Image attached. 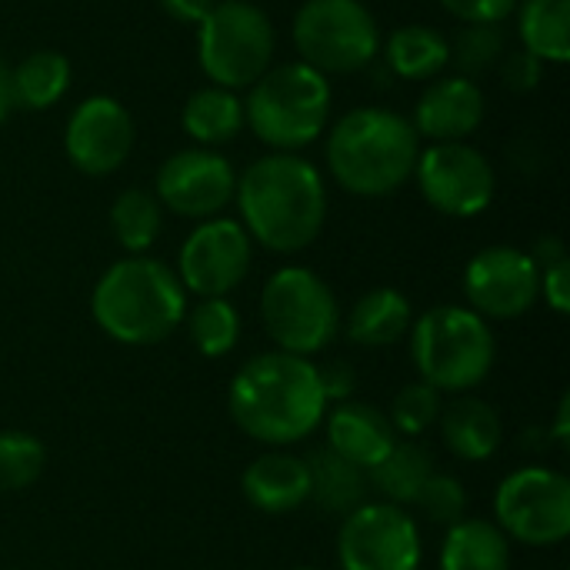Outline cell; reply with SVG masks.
Wrapping results in <instances>:
<instances>
[{"label":"cell","instance_id":"17","mask_svg":"<svg viewBox=\"0 0 570 570\" xmlns=\"http://www.w3.org/2000/svg\"><path fill=\"white\" fill-rule=\"evenodd\" d=\"M484 90L471 77H441L434 80L414 110V130L417 137H428L434 144H454L468 140L484 124Z\"/></svg>","mask_w":570,"mask_h":570},{"label":"cell","instance_id":"8","mask_svg":"<svg viewBox=\"0 0 570 570\" xmlns=\"http://www.w3.org/2000/svg\"><path fill=\"white\" fill-rule=\"evenodd\" d=\"M274 23L250 0H220L197 23V60L214 87H250L271 70Z\"/></svg>","mask_w":570,"mask_h":570},{"label":"cell","instance_id":"28","mask_svg":"<svg viewBox=\"0 0 570 570\" xmlns=\"http://www.w3.org/2000/svg\"><path fill=\"white\" fill-rule=\"evenodd\" d=\"M13 100L27 110H50L70 87V60L57 50H33L13 70Z\"/></svg>","mask_w":570,"mask_h":570},{"label":"cell","instance_id":"7","mask_svg":"<svg viewBox=\"0 0 570 570\" xmlns=\"http://www.w3.org/2000/svg\"><path fill=\"white\" fill-rule=\"evenodd\" d=\"M261 321L284 354H324L341 334V307L331 284L311 267H281L261 291Z\"/></svg>","mask_w":570,"mask_h":570},{"label":"cell","instance_id":"35","mask_svg":"<svg viewBox=\"0 0 570 570\" xmlns=\"http://www.w3.org/2000/svg\"><path fill=\"white\" fill-rule=\"evenodd\" d=\"M464 23H501L514 13L518 0H441Z\"/></svg>","mask_w":570,"mask_h":570},{"label":"cell","instance_id":"10","mask_svg":"<svg viewBox=\"0 0 570 570\" xmlns=\"http://www.w3.org/2000/svg\"><path fill=\"white\" fill-rule=\"evenodd\" d=\"M494 518L508 541L554 548L570 534V481L551 468H518L498 484Z\"/></svg>","mask_w":570,"mask_h":570},{"label":"cell","instance_id":"13","mask_svg":"<svg viewBox=\"0 0 570 570\" xmlns=\"http://www.w3.org/2000/svg\"><path fill=\"white\" fill-rule=\"evenodd\" d=\"M254 261V240L230 217L200 220L177 257V277L187 294L197 297H227L244 284Z\"/></svg>","mask_w":570,"mask_h":570},{"label":"cell","instance_id":"14","mask_svg":"<svg viewBox=\"0 0 570 570\" xmlns=\"http://www.w3.org/2000/svg\"><path fill=\"white\" fill-rule=\"evenodd\" d=\"M464 297L484 321L524 317L541 301V267L528 250L484 247L464 267Z\"/></svg>","mask_w":570,"mask_h":570},{"label":"cell","instance_id":"25","mask_svg":"<svg viewBox=\"0 0 570 570\" xmlns=\"http://www.w3.org/2000/svg\"><path fill=\"white\" fill-rule=\"evenodd\" d=\"M384 57L404 80H434L451 63V40L428 23H404L387 37Z\"/></svg>","mask_w":570,"mask_h":570},{"label":"cell","instance_id":"1","mask_svg":"<svg viewBox=\"0 0 570 570\" xmlns=\"http://www.w3.org/2000/svg\"><path fill=\"white\" fill-rule=\"evenodd\" d=\"M227 411L250 441L267 448H291L311 438L327 414L317 364L284 351L250 357L227 387Z\"/></svg>","mask_w":570,"mask_h":570},{"label":"cell","instance_id":"22","mask_svg":"<svg viewBox=\"0 0 570 570\" xmlns=\"http://www.w3.org/2000/svg\"><path fill=\"white\" fill-rule=\"evenodd\" d=\"M307 471H311V501L327 514L347 518L371 498L367 471L337 458L327 448L307 458Z\"/></svg>","mask_w":570,"mask_h":570},{"label":"cell","instance_id":"33","mask_svg":"<svg viewBox=\"0 0 570 570\" xmlns=\"http://www.w3.org/2000/svg\"><path fill=\"white\" fill-rule=\"evenodd\" d=\"M504 57V30L501 23H468L451 43V63L461 77H478L501 63Z\"/></svg>","mask_w":570,"mask_h":570},{"label":"cell","instance_id":"19","mask_svg":"<svg viewBox=\"0 0 570 570\" xmlns=\"http://www.w3.org/2000/svg\"><path fill=\"white\" fill-rule=\"evenodd\" d=\"M240 491L261 514H291L311 501V471L304 458L271 451L261 454L240 478Z\"/></svg>","mask_w":570,"mask_h":570},{"label":"cell","instance_id":"41","mask_svg":"<svg viewBox=\"0 0 570 570\" xmlns=\"http://www.w3.org/2000/svg\"><path fill=\"white\" fill-rule=\"evenodd\" d=\"M17 107V100H13V80H10V67L3 63V57H0V124L10 117V110Z\"/></svg>","mask_w":570,"mask_h":570},{"label":"cell","instance_id":"2","mask_svg":"<svg viewBox=\"0 0 570 570\" xmlns=\"http://www.w3.org/2000/svg\"><path fill=\"white\" fill-rule=\"evenodd\" d=\"M240 227L247 237L274 254H297L311 247L327 220V187L321 170L301 154L257 157L234 187Z\"/></svg>","mask_w":570,"mask_h":570},{"label":"cell","instance_id":"30","mask_svg":"<svg viewBox=\"0 0 570 570\" xmlns=\"http://www.w3.org/2000/svg\"><path fill=\"white\" fill-rule=\"evenodd\" d=\"M187 337L204 357H227L240 341V314L227 297H197L184 314Z\"/></svg>","mask_w":570,"mask_h":570},{"label":"cell","instance_id":"43","mask_svg":"<svg viewBox=\"0 0 570 570\" xmlns=\"http://www.w3.org/2000/svg\"><path fill=\"white\" fill-rule=\"evenodd\" d=\"M291 570H321V568H291Z\"/></svg>","mask_w":570,"mask_h":570},{"label":"cell","instance_id":"16","mask_svg":"<svg viewBox=\"0 0 570 570\" xmlns=\"http://www.w3.org/2000/svg\"><path fill=\"white\" fill-rule=\"evenodd\" d=\"M134 117L127 107L107 94L80 100L63 130V150L70 164L87 177H107L130 157Z\"/></svg>","mask_w":570,"mask_h":570},{"label":"cell","instance_id":"18","mask_svg":"<svg viewBox=\"0 0 570 570\" xmlns=\"http://www.w3.org/2000/svg\"><path fill=\"white\" fill-rule=\"evenodd\" d=\"M324 428H327V451L357 464L361 471L381 464L384 454L397 444L391 417L367 401H341L331 414H324Z\"/></svg>","mask_w":570,"mask_h":570},{"label":"cell","instance_id":"3","mask_svg":"<svg viewBox=\"0 0 570 570\" xmlns=\"http://www.w3.org/2000/svg\"><path fill=\"white\" fill-rule=\"evenodd\" d=\"M90 314L97 327L127 347H150L167 341L187 314V291L164 261L147 254L110 264L94 294Z\"/></svg>","mask_w":570,"mask_h":570},{"label":"cell","instance_id":"21","mask_svg":"<svg viewBox=\"0 0 570 570\" xmlns=\"http://www.w3.org/2000/svg\"><path fill=\"white\" fill-rule=\"evenodd\" d=\"M411 324H414L411 301L394 287H374L364 297H357V304L347 314L344 331L351 344L391 347L411 331Z\"/></svg>","mask_w":570,"mask_h":570},{"label":"cell","instance_id":"27","mask_svg":"<svg viewBox=\"0 0 570 570\" xmlns=\"http://www.w3.org/2000/svg\"><path fill=\"white\" fill-rule=\"evenodd\" d=\"M518 27L524 50L534 53L541 63H568L570 0H524Z\"/></svg>","mask_w":570,"mask_h":570},{"label":"cell","instance_id":"38","mask_svg":"<svg viewBox=\"0 0 570 570\" xmlns=\"http://www.w3.org/2000/svg\"><path fill=\"white\" fill-rule=\"evenodd\" d=\"M501 60H504L501 73H504V83L511 90H531V87H538V80H541V60L534 53L518 50V53H504Z\"/></svg>","mask_w":570,"mask_h":570},{"label":"cell","instance_id":"5","mask_svg":"<svg viewBox=\"0 0 570 570\" xmlns=\"http://www.w3.org/2000/svg\"><path fill=\"white\" fill-rule=\"evenodd\" d=\"M411 357L424 384L441 394H468L488 381L498 357L491 324L471 307L441 304L411 324Z\"/></svg>","mask_w":570,"mask_h":570},{"label":"cell","instance_id":"32","mask_svg":"<svg viewBox=\"0 0 570 570\" xmlns=\"http://www.w3.org/2000/svg\"><path fill=\"white\" fill-rule=\"evenodd\" d=\"M441 411H444V397L441 391H434L431 384L424 381H414V384H404L387 411L391 417V428L397 438H407V441H417L421 434H428L438 421H441Z\"/></svg>","mask_w":570,"mask_h":570},{"label":"cell","instance_id":"31","mask_svg":"<svg viewBox=\"0 0 570 570\" xmlns=\"http://www.w3.org/2000/svg\"><path fill=\"white\" fill-rule=\"evenodd\" d=\"M47 464L43 444L27 431H0V494L27 491Z\"/></svg>","mask_w":570,"mask_h":570},{"label":"cell","instance_id":"11","mask_svg":"<svg viewBox=\"0 0 570 570\" xmlns=\"http://www.w3.org/2000/svg\"><path fill=\"white\" fill-rule=\"evenodd\" d=\"M341 570H421L424 544L417 521L384 501H367L351 511L337 531Z\"/></svg>","mask_w":570,"mask_h":570},{"label":"cell","instance_id":"4","mask_svg":"<svg viewBox=\"0 0 570 570\" xmlns=\"http://www.w3.org/2000/svg\"><path fill=\"white\" fill-rule=\"evenodd\" d=\"M417 154L421 137L414 124L387 107H357L327 137L331 177L357 197L397 194L414 177Z\"/></svg>","mask_w":570,"mask_h":570},{"label":"cell","instance_id":"12","mask_svg":"<svg viewBox=\"0 0 570 570\" xmlns=\"http://www.w3.org/2000/svg\"><path fill=\"white\" fill-rule=\"evenodd\" d=\"M424 200L448 217H478L491 207L498 177L491 160L468 140L431 144L414 167Z\"/></svg>","mask_w":570,"mask_h":570},{"label":"cell","instance_id":"42","mask_svg":"<svg viewBox=\"0 0 570 570\" xmlns=\"http://www.w3.org/2000/svg\"><path fill=\"white\" fill-rule=\"evenodd\" d=\"M568 407L570 397L564 394V397H561V407H558V431H554V441H558L561 448H568Z\"/></svg>","mask_w":570,"mask_h":570},{"label":"cell","instance_id":"29","mask_svg":"<svg viewBox=\"0 0 570 570\" xmlns=\"http://www.w3.org/2000/svg\"><path fill=\"white\" fill-rule=\"evenodd\" d=\"M160 227H164V207L150 190L127 187L124 194H117L110 207V230L130 257L147 254L157 244Z\"/></svg>","mask_w":570,"mask_h":570},{"label":"cell","instance_id":"37","mask_svg":"<svg viewBox=\"0 0 570 570\" xmlns=\"http://www.w3.org/2000/svg\"><path fill=\"white\" fill-rule=\"evenodd\" d=\"M541 294L544 304L554 314H568L570 311V261H558L551 267H541Z\"/></svg>","mask_w":570,"mask_h":570},{"label":"cell","instance_id":"20","mask_svg":"<svg viewBox=\"0 0 570 570\" xmlns=\"http://www.w3.org/2000/svg\"><path fill=\"white\" fill-rule=\"evenodd\" d=\"M441 438L458 461L481 464L498 454L504 441V424L498 411L481 397H458L441 411Z\"/></svg>","mask_w":570,"mask_h":570},{"label":"cell","instance_id":"9","mask_svg":"<svg viewBox=\"0 0 570 570\" xmlns=\"http://www.w3.org/2000/svg\"><path fill=\"white\" fill-rule=\"evenodd\" d=\"M294 47L317 73H357L381 53V27L361 0H304L294 13Z\"/></svg>","mask_w":570,"mask_h":570},{"label":"cell","instance_id":"24","mask_svg":"<svg viewBox=\"0 0 570 570\" xmlns=\"http://www.w3.org/2000/svg\"><path fill=\"white\" fill-rule=\"evenodd\" d=\"M431 474H434L431 451L417 441L397 438V444L384 454V461L367 471V481H371V491L384 498V504L407 508L414 504V498L421 494Z\"/></svg>","mask_w":570,"mask_h":570},{"label":"cell","instance_id":"36","mask_svg":"<svg viewBox=\"0 0 570 570\" xmlns=\"http://www.w3.org/2000/svg\"><path fill=\"white\" fill-rule=\"evenodd\" d=\"M317 377H321V387H324V397L327 404H341V401H351L354 387H357V371L347 364V361H331V364H317Z\"/></svg>","mask_w":570,"mask_h":570},{"label":"cell","instance_id":"6","mask_svg":"<svg viewBox=\"0 0 570 570\" xmlns=\"http://www.w3.org/2000/svg\"><path fill=\"white\" fill-rule=\"evenodd\" d=\"M331 100V77L301 60L281 63L250 83L244 120L267 147L281 154H297L327 130Z\"/></svg>","mask_w":570,"mask_h":570},{"label":"cell","instance_id":"40","mask_svg":"<svg viewBox=\"0 0 570 570\" xmlns=\"http://www.w3.org/2000/svg\"><path fill=\"white\" fill-rule=\"evenodd\" d=\"M528 254L534 257V264H538V267H551V264H558V261H564V257H568V250H564L561 237H541V240L534 244V250H528Z\"/></svg>","mask_w":570,"mask_h":570},{"label":"cell","instance_id":"34","mask_svg":"<svg viewBox=\"0 0 570 570\" xmlns=\"http://www.w3.org/2000/svg\"><path fill=\"white\" fill-rule=\"evenodd\" d=\"M414 508L441 528H454L458 521H464L468 511V491L454 474H431L428 484L421 488V494L414 498Z\"/></svg>","mask_w":570,"mask_h":570},{"label":"cell","instance_id":"39","mask_svg":"<svg viewBox=\"0 0 570 570\" xmlns=\"http://www.w3.org/2000/svg\"><path fill=\"white\" fill-rule=\"evenodd\" d=\"M160 7L180 23H200L217 7V0H160Z\"/></svg>","mask_w":570,"mask_h":570},{"label":"cell","instance_id":"23","mask_svg":"<svg viewBox=\"0 0 570 570\" xmlns=\"http://www.w3.org/2000/svg\"><path fill=\"white\" fill-rule=\"evenodd\" d=\"M441 570H511V541L498 524L464 518L448 528L441 544Z\"/></svg>","mask_w":570,"mask_h":570},{"label":"cell","instance_id":"15","mask_svg":"<svg viewBox=\"0 0 570 570\" xmlns=\"http://www.w3.org/2000/svg\"><path fill=\"white\" fill-rule=\"evenodd\" d=\"M237 174L230 160L207 147H190L167 157L154 180V197L164 210L190 220L220 217V210L234 200Z\"/></svg>","mask_w":570,"mask_h":570},{"label":"cell","instance_id":"26","mask_svg":"<svg viewBox=\"0 0 570 570\" xmlns=\"http://www.w3.org/2000/svg\"><path fill=\"white\" fill-rule=\"evenodd\" d=\"M180 120H184L187 137L197 144H207V147L234 140L247 124L244 120V100L234 90L214 87V83L200 87L187 97Z\"/></svg>","mask_w":570,"mask_h":570}]
</instances>
